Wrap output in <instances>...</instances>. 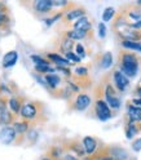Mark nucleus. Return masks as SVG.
I'll return each instance as SVG.
<instances>
[{"label": "nucleus", "mask_w": 141, "mask_h": 160, "mask_svg": "<svg viewBox=\"0 0 141 160\" xmlns=\"http://www.w3.org/2000/svg\"><path fill=\"white\" fill-rule=\"evenodd\" d=\"M30 125H31V123L27 122V120H22V122H14L12 124L13 129L17 132V134H26L29 132V129H30Z\"/></svg>", "instance_id": "b1692460"}, {"label": "nucleus", "mask_w": 141, "mask_h": 160, "mask_svg": "<svg viewBox=\"0 0 141 160\" xmlns=\"http://www.w3.org/2000/svg\"><path fill=\"white\" fill-rule=\"evenodd\" d=\"M62 160H79L75 155H73V154H70V152H67V154H65L64 155V158H62Z\"/></svg>", "instance_id": "58836bf2"}, {"label": "nucleus", "mask_w": 141, "mask_h": 160, "mask_svg": "<svg viewBox=\"0 0 141 160\" xmlns=\"http://www.w3.org/2000/svg\"><path fill=\"white\" fill-rule=\"evenodd\" d=\"M56 71H58V72H62L65 76H67V78H71L73 75H71V71L69 70V67H56Z\"/></svg>", "instance_id": "e433bc0d"}, {"label": "nucleus", "mask_w": 141, "mask_h": 160, "mask_svg": "<svg viewBox=\"0 0 141 160\" xmlns=\"http://www.w3.org/2000/svg\"><path fill=\"white\" fill-rule=\"evenodd\" d=\"M112 78H113V85L115 87V89L118 92H124L129 85V78H127L120 70H114L112 72Z\"/></svg>", "instance_id": "6e6552de"}, {"label": "nucleus", "mask_w": 141, "mask_h": 160, "mask_svg": "<svg viewBox=\"0 0 141 160\" xmlns=\"http://www.w3.org/2000/svg\"><path fill=\"white\" fill-rule=\"evenodd\" d=\"M127 120L133 123L141 122V107L135 106L131 101L127 102Z\"/></svg>", "instance_id": "9b49d317"}, {"label": "nucleus", "mask_w": 141, "mask_h": 160, "mask_svg": "<svg viewBox=\"0 0 141 160\" xmlns=\"http://www.w3.org/2000/svg\"><path fill=\"white\" fill-rule=\"evenodd\" d=\"M93 110H95V114H96L97 119H100L101 122H106V120L112 119L114 116L112 108L109 107V105L105 101V98H102V97H96Z\"/></svg>", "instance_id": "20e7f679"}, {"label": "nucleus", "mask_w": 141, "mask_h": 160, "mask_svg": "<svg viewBox=\"0 0 141 160\" xmlns=\"http://www.w3.org/2000/svg\"><path fill=\"white\" fill-rule=\"evenodd\" d=\"M75 53L78 54V57L79 58H86V56H87V52H86V48H84V45L82 44V43H76L75 44Z\"/></svg>", "instance_id": "c85d7f7f"}, {"label": "nucleus", "mask_w": 141, "mask_h": 160, "mask_svg": "<svg viewBox=\"0 0 141 160\" xmlns=\"http://www.w3.org/2000/svg\"><path fill=\"white\" fill-rule=\"evenodd\" d=\"M98 63H100V67L104 68V70H107V68L112 67L113 63H114V59H113V54H112V52H105L104 54L100 56Z\"/></svg>", "instance_id": "412c9836"}, {"label": "nucleus", "mask_w": 141, "mask_h": 160, "mask_svg": "<svg viewBox=\"0 0 141 160\" xmlns=\"http://www.w3.org/2000/svg\"><path fill=\"white\" fill-rule=\"evenodd\" d=\"M73 28L78 30V31H83V32H92V22L86 16V17L79 18L75 23H73Z\"/></svg>", "instance_id": "2eb2a0df"}, {"label": "nucleus", "mask_w": 141, "mask_h": 160, "mask_svg": "<svg viewBox=\"0 0 141 160\" xmlns=\"http://www.w3.org/2000/svg\"><path fill=\"white\" fill-rule=\"evenodd\" d=\"M141 63V58L131 51L120 49L118 54V66L119 70L122 71L127 78H135L138 72Z\"/></svg>", "instance_id": "f257e3e1"}, {"label": "nucleus", "mask_w": 141, "mask_h": 160, "mask_svg": "<svg viewBox=\"0 0 141 160\" xmlns=\"http://www.w3.org/2000/svg\"><path fill=\"white\" fill-rule=\"evenodd\" d=\"M3 96V92H2V83H0V97Z\"/></svg>", "instance_id": "c03bdc74"}, {"label": "nucleus", "mask_w": 141, "mask_h": 160, "mask_svg": "<svg viewBox=\"0 0 141 160\" xmlns=\"http://www.w3.org/2000/svg\"><path fill=\"white\" fill-rule=\"evenodd\" d=\"M123 49L126 51H135V52H141V42H120Z\"/></svg>", "instance_id": "393cba45"}, {"label": "nucleus", "mask_w": 141, "mask_h": 160, "mask_svg": "<svg viewBox=\"0 0 141 160\" xmlns=\"http://www.w3.org/2000/svg\"><path fill=\"white\" fill-rule=\"evenodd\" d=\"M137 125H138V131L141 132V122H140V123H137Z\"/></svg>", "instance_id": "a18cd8bd"}, {"label": "nucleus", "mask_w": 141, "mask_h": 160, "mask_svg": "<svg viewBox=\"0 0 141 160\" xmlns=\"http://www.w3.org/2000/svg\"><path fill=\"white\" fill-rule=\"evenodd\" d=\"M26 137H27V139L30 141V143H35L38 141V138H39V132L36 131L35 128H30Z\"/></svg>", "instance_id": "cd10ccee"}, {"label": "nucleus", "mask_w": 141, "mask_h": 160, "mask_svg": "<svg viewBox=\"0 0 141 160\" xmlns=\"http://www.w3.org/2000/svg\"><path fill=\"white\" fill-rule=\"evenodd\" d=\"M122 17L123 21L136 30L141 31V7L135 4H126L120 8V11L117 13Z\"/></svg>", "instance_id": "7ed1b4c3"}, {"label": "nucleus", "mask_w": 141, "mask_h": 160, "mask_svg": "<svg viewBox=\"0 0 141 160\" xmlns=\"http://www.w3.org/2000/svg\"><path fill=\"white\" fill-rule=\"evenodd\" d=\"M45 82L48 84V88H51L52 91H57L58 88H61V78H60L57 74H47L44 75Z\"/></svg>", "instance_id": "6ab92c4d"}, {"label": "nucleus", "mask_w": 141, "mask_h": 160, "mask_svg": "<svg viewBox=\"0 0 141 160\" xmlns=\"http://www.w3.org/2000/svg\"><path fill=\"white\" fill-rule=\"evenodd\" d=\"M82 142H83V146H84V148H86V152H87V155L89 156V155H93L97 150H98V139H96V138H93V137H89V136H87V137H84L83 139H82Z\"/></svg>", "instance_id": "ddd939ff"}, {"label": "nucleus", "mask_w": 141, "mask_h": 160, "mask_svg": "<svg viewBox=\"0 0 141 160\" xmlns=\"http://www.w3.org/2000/svg\"><path fill=\"white\" fill-rule=\"evenodd\" d=\"M16 122V115L11 111V110H4V111L0 112V124H4V125H9V124H13Z\"/></svg>", "instance_id": "5701e85b"}, {"label": "nucleus", "mask_w": 141, "mask_h": 160, "mask_svg": "<svg viewBox=\"0 0 141 160\" xmlns=\"http://www.w3.org/2000/svg\"><path fill=\"white\" fill-rule=\"evenodd\" d=\"M131 102H132L135 106L141 107V98H132V99H131Z\"/></svg>", "instance_id": "a19ab883"}, {"label": "nucleus", "mask_w": 141, "mask_h": 160, "mask_svg": "<svg viewBox=\"0 0 141 160\" xmlns=\"http://www.w3.org/2000/svg\"><path fill=\"white\" fill-rule=\"evenodd\" d=\"M18 134L13 129V127H4L0 131V142L3 145H14Z\"/></svg>", "instance_id": "1a4fd4ad"}, {"label": "nucleus", "mask_w": 141, "mask_h": 160, "mask_svg": "<svg viewBox=\"0 0 141 160\" xmlns=\"http://www.w3.org/2000/svg\"><path fill=\"white\" fill-rule=\"evenodd\" d=\"M101 160H114V159H113L112 156H105V158H104V159H101Z\"/></svg>", "instance_id": "79ce46f5"}, {"label": "nucleus", "mask_w": 141, "mask_h": 160, "mask_svg": "<svg viewBox=\"0 0 141 160\" xmlns=\"http://www.w3.org/2000/svg\"><path fill=\"white\" fill-rule=\"evenodd\" d=\"M91 102H92V99L87 93H79L78 96H75L69 101L70 108L75 110V111H84L91 106Z\"/></svg>", "instance_id": "0eeeda50"}, {"label": "nucleus", "mask_w": 141, "mask_h": 160, "mask_svg": "<svg viewBox=\"0 0 141 160\" xmlns=\"http://www.w3.org/2000/svg\"><path fill=\"white\" fill-rule=\"evenodd\" d=\"M64 150H67L70 151V154L75 155L78 159L79 158H84L86 159V148L83 146V142L80 141L79 138H71V139H65L64 143H62Z\"/></svg>", "instance_id": "39448f33"}, {"label": "nucleus", "mask_w": 141, "mask_h": 160, "mask_svg": "<svg viewBox=\"0 0 141 160\" xmlns=\"http://www.w3.org/2000/svg\"><path fill=\"white\" fill-rule=\"evenodd\" d=\"M8 102H9V98L5 94H3L2 97H0V112L4 111V110H7Z\"/></svg>", "instance_id": "473e14b6"}, {"label": "nucleus", "mask_w": 141, "mask_h": 160, "mask_svg": "<svg viewBox=\"0 0 141 160\" xmlns=\"http://www.w3.org/2000/svg\"><path fill=\"white\" fill-rule=\"evenodd\" d=\"M105 101L112 110H119L120 98L118 97V91L115 89V87L110 82H107L105 85Z\"/></svg>", "instance_id": "423d86ee"}, {"label": "nucleus", "mask_w": 141, "mask_h": 160, "mask_svg": "<svg viewBox=\"0 0 141 160\" xmlns=\"http://www.w3.org/2000/svg\"><path fill=\"white\" fill-rule=\"evenodd\" d=\"M74 75H75V76H79V78H87V76H89L88 68L84 67V66H79V67L75 68Z\"/></svg>", "instance_id": "c756f323"}, {"label": "nucleus", "mask_w": 141, "mask_h": 160, "mask_svg": "<svg viewBox=\"0 0 141 160\" xmlns=\"http://www.w3.org/2000/svg\"><path fill=\"white\" fill-rule=\"evenodd\" d=\"M17 59H18V53L16 51H9L3 57V67L4 68L13 67L17 63Z\"/></svg>", "instance_id": "a211bd4d"}, {"label": "nucleus", "mask_w": 141, "mask_h": 160, "mask_svg": "<svg viewBox=\"0 0 141 160\" xmlns=\"http://www.w3.org/2000/svg\"><path fill=\"white\" fill-rule=\"evenodd\" d=\"M75 42L74 40H71L70 38H67L64 32L61 34V36H60V39H58V51L61 52V53H64V56L66 54V53H69V52H73V49L75 48Z\"/></svg>", "instance_id": "9d476101"}, {"label": "nucleus", "mask_w": 141, "mask_h": 160, "mask_svg": "<svg viewBox=\"0 0 141 160\" xmlns=\"http://www.w3.org/2000/svg\"><path fill=\"white\" fill-rule=\"evenodd\" d=\"M140 84H141V83H140Z\"/></svg>", "instance_id": "49530a36"}, {"label": "nucleus", "mask_w": 141, "mask_h": 160, "mask_svg": "<svg viewBox=\"0 0 141 160\" xmlns=\"http://www.w3.org/2000/svg\"><path fill=\"white\" fill-rule=\"evenodd\" d=\"M30 58H31V61L35 63V66H40V65H51V62H49L47 58L40 57V56H36V54L30 56Z\"/></svg>", "instance_id": "bb28decb"}, {"label": "nucleus", "mask_w": 141, "mask_h": 160, "mask_svg": "<svg viewBox=\"0 0 141 160\" xmlns=\"http://www.w3.org/2000/svg\"><path fill=\"white\" fill-rule=\"evenodd\" d=\"M8 106H9V110L14 114V115H19V112H21V108L24 106L21 98H17V97H11L9 98V102H8Z\"/></svg>", "instance_id": "4be33fe9"}, {"label": "nucleus", "mask_w": 141, "mask_h": 160, "mask_svg": "<svg viewBox=\"0 0 141 160\" xmlns=\"http://www.w3.org/2000/svg\"><path fill=\"white\" fill-rule=\"evenodd\" d=\"M40 160H52V159H51V158H48V156H44V158H42Z\"/></svg>", "instance_id": "37998d69"}, {"label": "nucleus", "mask_w": 141, "mask_h": 160, "mask_svg": "<svg viewBox=\"0 0 141 160\" xmlns=\"http://www.w3.org/2000/svg\"><path fill=\"white\" fill-rule=\"evenodd\" d=\"M124 132H126V137L128 139H133L135 136H137L140 133L137 123H133V122H129V120H127L126 125H124Z\"/></svg>", "instance_id": "aec40b11"}, {"label": "nucleus", "mask_w": 141, "mask_h": 160, "mask_svg": "<svg viewBox=\"0 0 141 160\" xmlns=\"http://www.w3.org/2000/svg\"><path fill=\"white\" fill-rule=\"evenodd\" d=\"M64 147L62 145H52L51 147L48 148V151H47V155L48 158H51L52 160H61L64 158Z\"/></svg>", "instance_id": "f3484780"}, {"label": "nucleus", "mask_w": 141, "mask_h": 160, "mask_svg": "<svg viewBox=\"0 0 141 160\" xmlns=\"http://www.w3.org/2000/svg\"><path fill=\"white\" fill-rule=\"evenodd\" d=\"M53 2V8L55 7H62V8H66L69 5V2L66 0H52Z\"/></svg>", "instance_id": "4c0bfd02"}, {"label": "nucleus", "mask_w": 141, "mask_h": 160, "mask_svg": "<svg viewBox=\"0 0 141 160\" xmlns=\"http://www.w3.org/2000/svg\"><path fill=\"white\" fill-rule=\"evenodd\" d=\"M132 150L133 151H136V152H138V151H141V137H138V138H136L135 141H132Z\"/></svg>", "instance_id": "c9c22d12"}, {"label": "nucleus", "mask_w": 141, "mask_h": 160, "mask_svg": "<svg viewBox=\"0 0 141 160\" xmlns=\"http://www.w3.org/2000/svg\"><path fill=\"white\" fill-rule=\"evenodd\" d=\"M8 25H9V17H8V14L0 13V28H4Z\"/></svg>", "instance_id": "72a5a7b5"}, {"label": "nucleus", "mask_w": 141, "mask_h": 160, "mask_svg": "<svg viewBox=\"0 0 141 160\" xmlns=\"http://www.w3.org/2000/svg\"><path fill=\"white\" fill-rule=\"evenodd\" d=\"M34 9L40 13V14H47L52 11L53 8V2L52 0H36V2L33 4Z\"/></svg>", "instance_id": "4468645a"}, {"label": "nucleus", "mask_w": 141, "mask_h": 160, "mask_svg": "<svg viewBox=\"0 0 141 160\" xmlns=\"http://www.w3.org/2000/svg\"><path fill=\"white\" fill-rule=\"evenodd\" d=\"M67 38H70L71 40H88V39H92L93 34L92 32H83V31H78V30H69V31L64 32Z\"/></svg>", "instance_id": "dca6fc26"}, {"label": "nucleus", "mask_w": 141, "mask_h": 160, "mask_svg": "<svg viewBox=\"0 0 141 160\" xmlns=\"http://www.w3.org/2000/svg\"><path fill=\"white\" fill-rule=\"evenodd\" d=\"M62 17H64V13H62V12H58V13H57V14H55L53 17L44 19V22H45V25H47V26H51V25H53L56 21H58V19H60V18H62Z\"/></svg>", "instance_id": "2f4dec72"}, {"label": "nucleus", "mask_w": 141, "mask_h": 160, "mask_svg": "<svg viewBox=\"0 0 141 160\" xmlns=\"http://www.w3.org/2000/svg\"><path fill=\"white\" fill-rule=\"evenodd\" d=\"M43 110H44V106L42 102H38V101L26 102V103H24V106L21 108L19 116L22 118V120H27V122L33 123V124H38V123H42L47 120Z\"/></svg>", "instance_id": "f03ea898"}, {"label": "nucleus", "mask_w": 141, "mask_h": 160, "mask_svg": "<svg viewBox=\"0 0 141 160\" xmlns=\"http://www.w3.org/2000/svg\"><path fill=\"white\" fill-rule=\"evenodd\" d=\"M66 59H69V61L70 62H71V63H80V61H82V58H79L78 57V54L76 53H74V52H69V53H66L65 56H64Z\"/></svg>", "instance_id": "7c9ffc66"}, {"label": "nucleus", "mask_w": 141, "mask_h": 160, "mask_svg": "<svg viewBox=\"0 0 141 160\" xmlns=\"http://www.w3.org/2000/svg\"><path fill=\"white\" fill-rule=\"evenodd\" d=\"M97 28H98V36L101 38V39H104L106 36V26H105V23L104 22H100L98 26H97Z\"/></svg>", "instance_id": "f704fd0d"}, {"label": "nucleus", "mask_w": 141, "mask_h": 160, "mask_svg": "<svg viewBox=\"0 0 141 160\" xmlns=\"http://www.w3.org/2000/svg\"><path fill=\"white\" fill-rule=\"evenodd\" d=\"M115 14H117L115 8H113V7H107V8H105V11H104V13H102V21H104V22L112 21L113 17H114Z\"/></svg>", "instance_id": "a878e982"}, {"label": "nucleus", "mask_w": 141, "mask_h": 160, "mask_svg": "<svg viewBox=\"0 0 141 160\" xmlns=\"http://www.w3.org/2000/svg\"><path fill=\"white\" fill-rule=\"evenodd\" d=\"M9 12V9H8V7L4 4V3H2L0 2V13H3V14H7Z\"/></svg>", "instance_id": "ea45409f"}, {"label": "nucleus", "mask_w": 141, "mask_h": 160, "mask_svg": "<svg viewBox=\"0 0 141 160\" xmlns=\"http://www.w3.org/2000/svg\"><path fill=\"white\" fill-rule=\"evenodd\" d=\"M47 59L51 63H55L56 67H67V66L74 65L69 59H66L64 56H60L58 53H47Z\"/></svg>", "instance_id": "f8f14e48"}]
</instances>
